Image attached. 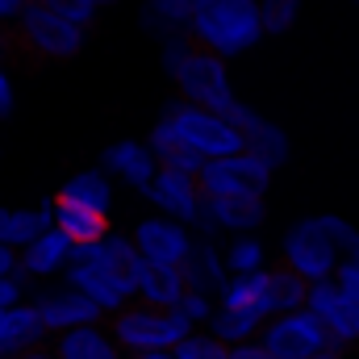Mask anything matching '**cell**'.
Returning <instances> with one entry per match:
<instances>
[{
  "label": "cell",
  "instance_id": "1",
  "mask_svg": "<svg viewBox=\"0 0 359 359\" xmlns=\"http://www.w3.org/2000/svg\"><path fill=\"white\" fill-rule=\"evenodd\" d=\"M347 259H359V226L339 213H309L280 234V264L305 284L334 280Z\"/></svg>",
  "mask_w": 359,
  "mask_h": 359
},
{
  "label": "cell",
  "instance_id": "2",
  "mask_svg": "<svg viewBox=\"0 0 359 359\" xmlns=\"http://www.w3.org/2000/svg\"><path fill=\"white\" fill-rule=\"evenodd\" d=\"M138 264H142V255H138L134 238L121 234V230H109L100 243L76 251V264H72V271L63 280L76 284L109 322L117 309H126L134 301V271H138Z\"/></svg>",
  "mask_w": 359,
  "mask_h": 359
},
{
  "label": "cell",
  "instance_id": "3",
  "mask_svg": "<svg viewBox=\"0 0 359 359\" xmlns=\"http://www.w3.org/2000/svg\"><path fill=\"white\" fill-rule=\"evenodd\" d=\"M188 38H192L201 50L222 55L226 63L251 55V50L268 38L259 0H205V4L196 8V17H192Z\"/></svg>",
  "mask_w": 359,
  "mask_h": 359
},
{
  "label": "cell",
  "instance_id": "4",
  "mask_svg": "<svg viewBox=\"0 0 359 359\" xmlns=\"http://www.w3.org/2000/svg\"><path fill=\"white\" fill-rule=\"evenodd\" d=\"M159 117L180 134V142H184L188 151H196L205 163H209V159H226V155L247 151V147H243V130L234 126L230 113L201 109V104H188V100L172 96V100L159 109Z\"/></svg>",
  "mask_w": 359,
  "mask_h": 359
},
{
  "label": "cell",
  "instance_id": "5",
  "mask_svg": "<svg viewBox=\"0 0 359 359\" xmlns=\"http://www.w3.org/2000/svg\"><path fill=\"white\" fill-rule=\"evenodd\" d=\"M109 330L117 334L126 355H147V351H176L180 343L192 334V326L180 318L176 309H159L147 301H130L109 318Z\"/></svg>",
  "mask_w": 359,
  "mask_h": 359
},
{
  "label": "cell",
  "instance_id": "6",
  "mask_svg": "<svg viewBox=\"0 0 359 359\" xmlns=\"http://www.w3.org/2000/svg\"><path fill=\"white\" fill-rule=\"evenodd\" d=\"M13 42H17L25 55H34V59L67 63V59H76V55L88 46V29L76 25V21H67V17H59L50 4L34 0V4L21 13V21L13 25Z\"/></svg>",
  "mask_w": 359,
  "mask_h": 359
},
{
  "label": "cell",
  "instance_id": "7",
  "mask_svg": "<svg viewBox=\"0 0 359 359\" xmlns=\"http://www.w3.org/2000/svg\"><path fill=\"white\" fill-rule=\"evenodd\" d=\"M172 88H176L180 100L201 104V109H217V113H234L238 109L230 63L222 55H213V50H201V46L184 59V67L172 76Z\"/></svg>",
  "mask_w": 359,
  "mask_h": 359
},
{
  "label": "cell",
  "instance_id": "8",
  "mask_svg": "<svg viewBox=\"0 0 359 359\" xmlns=\"http://www.w3.org/2000/svg\"><path fill=\"white\" fill-rule=\"evenodd\" d=\"M259 343L276 359H313L322 351H334L330 334H326V326L318 322L313 309H292V313L268 318L264 330H259Z\"/></svg>",
  "mask_w": 359,
  "mask_h": 359
},
{
  "label": "cell",
  "instance_id": "9",
  "mask_svg": "<svg viewBox=\"0 0 359 359\" xmlns=\"http://www.w3.org/2000/svg\"><path fill=\"white\" fill-rule=\"evenodd\" d=\"M276 168H268L259 155L238 151L226 159H209L201 172V188L205 196H268Z\"/></svg>",
  "mask_w": 359,
  "mask_h": 359
},
{
  "label": "cell",
  "instance_id": "10",
  "mask_svg": "<svg viewBox=\"0 0 359 359\" xmlns=\"http://www.w3.org/2000/svg\"><path fill=\"white\" fill-rule=\"evenodd\" d=\"M130 238H134V247H138L142 259H151V264H172V268H184L188 255H192L196 243H201V234H196L192 226H184L176 217H163V213L138 217L134 230H130Z\"/></svg>",
  "mask_w": 359,
  "mask_h": 359
},
{
  "label": "cell",
  "instance_id": "11",
  "mask_svg": "<svg viewBox=\"0 0 359 359\" xmlns=\"http://www.w3.org/2000/svg\"><path fill=\"white\" fill-rule=\"evenodd\" d=\"M305 309L318 313V322L326 326L334 351H351V347H359V301L339 284V280L309 284V301H305Z\"/></svg>",
  "mask_w": 359,
  "mask_h": 359
},
{
  "label": "cell",
  "instance_id": "12",
  "mask_svg": "<svg viewBox=\"0 0 359 359\" xmlns=\"http://www.w3.org/2000/svg\"><path fill=\"white\" fill-rule=\"evenodd\" d=\"M268 222V201L264 196H205V217H201V238H238V234H259Z\"/></svg>",
  "mask_w": 359,
  "mask_h": 359
},
{
  "label": "cell",
  "instance_id": "13",
  "mask_svg": "<svg viewBox=\"0 0 359 359\" xmlns=\"http://www.w3.org/2000/svg\"><path fill=\"white\" fill-rule=\"evenodd\" d=\"M147 205L151 213H163V217H176L184 226L201 230V217H205V188L196 176H184V172H172L163 168L155 184L147 188Z\"/></svg>",
  "mask_w": 359,
  "mask_h": 359
},
{
  "label": "cell",
  "instance_id": "14",
  "mask_svg": "<svg viewBox=\"0 0 359 359\" xmlns=\"http://www.w3.org/2000/svg\"><path fill=\"white\" fill-rule=\"evenodd\" d=\"M96 163L117 180L121 188H130V192H138V196H147V188H151L155 176L163 172V163H159V155L151 151L147 138H117V142H109V147L100 151Z\"/></svg>",
  "mask_w": 359,
  "mask_h": 359
},
{
  "label": "cell",
  "instance_id": "15",
  "mask_svg": "<svg viewBox=\"0 0 359 359\" xmlns=\"http://www.w3.org/2000/svg\"><path fill=\"white\" fill-rule=\"evenodd\" d=\"M34 305H38V313H42L50 339H55V334H67V330H80V326H92V322H104V313L92 305L76 284H67V280L42 284V288L34 292Z\"/></svg>",
  "mask_w": 359,
  "mask_h": 359
},
{
  "label": "cell",
  "instance_id": "16",
  "mask_svg": "<svg viewBox=\"0 0 359 359\" xmlns=\"http://www.w3.org/2000/svg\"><path fill=\"white\" fill-rule=\"evenodd\" d=\"M230 117H234V126L243 130V147H247L251 155H259L268 168L280 172V168L292 159V138H288V130H284L280 121L264 117V113L251 109L247 100H238V109H234Z\"/></svg>",
  "mask_w": 359,
  "mask_h": 359
},
{
  "label": "cell",
  "instance_id": "17",
  "mask_svg": "<svg viewBox=\"0 0 359 359\" xmlns=\"http://www.w3.org/2000/svg\"><path fill=\"white\" fill-rule=\"evenodd\" d=\"M76 264V243L63 230H46L21 251V276L29 284H59Z\"/></svg>",
  "mask_w": 359,
  "mask_h": 359
},
{
  "label": "cell",
  "instance_id": "18",
  "mask_svg": "<svg viewBox=\"0 0 359 359\" xmlns=\"http://www.w3.org/2000/svg\"><path fill=\"white\" fill-rule=\"evenodd\" d=\"M38 347H50V330H46L38 305L25 301V305H13V309H0V359L29 355Z\"/></svg>",
  "mask_w": 359,
  "mask_h": 359
},
{
  "label": "cell",
  "instance_id": "19",
  "mask_svg": "<svg viewBox=\"0 0 359 359\" xmlns=\"http://www.w3.org/2000/svg\"><path fill=\"white\" fill-rule=\"evenodd\" d=\"M55 230V196L38 205H0V243L13 251H25L34 238Z\"/></svg>",
  "mask_w": 359,
  "mask_h": 359
},
{
  "label": "cell",
  "instance_id": "20",
  "mask_svg": "<svg viewBox=\"0 0 359 359\" xmlns=\"http://www.w3.org/2000/svg\"><path fill=\"white\" fill-rule=\"evenodd\" d=\"M117 180L109 176L100 163H92V168H80V172H72V176L59 184V192H55V201H67V205H80V209H92V213H113V201H117Z\"/></svg>",
  "mask_w": 359,
  "mask_h": 359
},
{
  "label": "cell",
  "instance_id": "21",
  "mask_svg": "<svg viewBox=\"0 0 359 359\" xmlns=\"http://www.w3.org/2000/svg\"><path fill=\"white\" fill-rule=\"evenodd\" d=\"M230 280H234V276L226 268L222 243H217V238H201L196 251H192L188 264H184V284H188V292H201V297L222 301V292H226Z\"/></svg>",
  "mask_w": 359,
  "mask_h": 359
},
{
  "label": "cell",
  "instance_id": "22",
  "mask_svg": "<svg viewBox=\"0 0 359 359\" xmlns=\"http://www.w3.org/2000/svg\"><path fill=\"white\" fill-rule=\"evenodd\" d=\"M50 351L59 359H130L121 351L117 334L109 330V322H92V326H80V330L55 334Z\"/></svg>",
  "mask_w": 359,
  "mask_h": 359
},
{
  "label": "cell",
  "instance_id": "23",
  "mask_svg": "<svg viewBox=\"0 0 359 359\" xmlns=\"http://www.w3.org/2000/svg\"><path fill=\"white\" fill-rule=\"evenodd\" d=\"M205 0H142L138 4V25L142 34H151L155 42H168L192 29V17Z\"/></svg>",
  "mask_w": 359,
  "mask_h": 359
},
{
  "label": "cell",
  "instance_id": "24",
  "mask_svg": "<svg viewBox=\"0 0 359 359\" xmlns=\"http://www.w3.org/2000/svg\"><path fill=\"white\" fill-rule=\"evenodd\" d=\"M184 292H188L184 268L142 259L138 271H134V301H147V305H159V309H176Z\"/></svg>",
  "mask_w": 359,
  "mask_h": 359
},
{
  "label": "cell",
  "instance_id": "25",
  "mask_svg": "<svg viewBox=\"0 0 359 359\" xmlns=\"http://www.w3.org/2000/svg\"><path fill=\"white\" fill-rule=\"evenodd\" d=\"M147 142H151V151L159 155V163H163V168H172V172H184V176H196V180H201V172H205V159L180 142V134L168 126V121H163V117H155V126L147 130Z\"/></svg>",
  "mask_w": 359,
  "mask_h": 359
},
{
  "label": "cell",
  "instance_id": "26",
  "mask_svg": "<svg viewBox=\"0 0 359 359\" xmlns=\"http://www.w3.org/2000/svg\"><path fill=\"white\" fill-rule=\"evenodd\" d=\"M55 230H63V234L76 243V251H80V247L100 243L113 226H109V217H104V213H92V209H80V205L55 201Z\"/></svg>",
  "mask_w": 359,
  "mask_h": 359
},
{
  "label": "cell",
  "instance_id": "27",
  "mask_svg": "<svg viewBox=\"0 0 359 359\" xmlns=\"http://www.w3.org/2000/svg\"><path fill=\"white\" fill-rule=\"evenodd\" d=\"M213 330L226 347H243V343H259V330H264V318L251 313V309H234V305H217L213 322L205 326Z\"/></svg>",
  "mask_w": 359,
  "mask_h": 359
},
{
  "label": "cell",
  "instance_id": "28",
  "mask_svg": "<svg viewBox=\"0 0 359 359\" xmlns=\"http://www.w3.org/2000/svg\"><path fill=\"white\" fill-rule=\"evenodd\" d=\"M222 255H226V268L230 276H259L271 268V251L259 234H238V238H226L222 243Z\"/></svg>",
  "mask_w": 359,
  "mask_h": 359
},
{
  "label": "cell",
  "instance_id": "29",
  "mask_svg": "<svg viewBox=\"0 0 359 359\" xmlns=\"http://www.w3.org/2000/svg\"><path fill=\"white\" fill-rule=\"evenodd\" d=\"M259 13H264L268 38H280V34H292V29H297V21H301V0H259Z\"/></svg>",
  "mask_w": 359,
  "mask_h": 359
},
{
  "label": "cell",
  "instance_id": "30",
  "mask_svg": "<svg viewBox=\"0 0 359 359\" xmlns=\"http://www.w3.org/2000/svg\"><path fill=\"white\" fill-rule=\"evenodd\" d=\"M234 347H226L213 330H192L176 347V359H230Z\"/></svg>",
  "mask_w": 359,
  "mask_h": 359
},
{
  "label": "cell",
  "instance_id": "31",
  "mask_svg": "<svg viewBox=\"0 0 359 359\" xmlns=\"http://www.w3.org/2000/svg\"><path fill=\"white\" fill-rule=\"evenodd\" d=\"M176 313L192 326V330H205L209 322H213V313H217V301L213 297H201V292H184L176 305Z\"/></svg>",
  "mask_w": 359,
  "mask_h": 359
},
{
  "label": "cell",
  "instance_id": "32",
  "mask_svg": "<svg viewBox=\"0 0 359 359\" xmlns=\"http://www.w3.org/2000/svg\"><path fill=\"white\" fill-rule=\"evenodd\" d=\"M196 50V42L188 38V34H180V38H168V42H159V63H163V76L172 80L180 67H184V59Z\"/></svg>",
  "mask_w": 359,
  "mask_h": 359
},
{
  "label": "cell",
  "instance_id": "33",
  "mask_svg": "<svg viewBox=\"0 0 359 359\" xmlns=\"http://www.w3.org/2000/svg\"><path fill=\"white\" fill-rule=\"evenodd\" d=\"M42 4H50L59 17H67V21L84 25V29H92V25H96V17H100V8H92L88 0H42Z\"/></svg>",
  "mask_w": 359,
  "mask_h": 359
},
{
  "label": "cell",
  "instance_id": "34",
  "mask_svg": "<svg viewBox=\"0 0 359 359\" xmlns=\"http://www.w3.org/2000/svg\"><path fill=\"white\" fill-rule=\"evenodd\" d=\"M25 301H34V292H29V280L17 271V276H4L0 280V309H13V305H25Z\"/></svg>",
  "mask_w": 359,
  "mask_h": 359
},
{
  "label": "cell",
  "instance_id": "35",
  "mask_svg": "<svg viewBox=\"0 0 359 359\" xmlns=\"http://www.w3.org/2000/svg\"><path fill=\"white\" fill-rule=\"evenodd\" d=\"M29 4H34V0H0V29L13 34V25L21 21V13H25Z\"/></svg>",
  "mask_w": 359,
  "mask_h": 359
},
{
  "label": "cell",
  "instance_id": "36",
  "mask_svg": "<svg viewBox=\"0 0 359 359\" xmlns=\"http://www.w3.org/2000/svg\"><path fill=\"white\" fill-rule=\"evenodd\" d=\"M13 109H17V88H13L8 67H0V121H4V117H13Z\"/></svg>",
  "mask_w": 359,
  "mask_h": 359
},
{
  "label": "cell",
  "instance_id": "37",
  "mask_svg": "<svg viewBox=\"0 0 359 359\" xmlns=\"http://www.w3.org/2000/svg\"><path fill=\"white\" fill-rule=\"evenodd\" d=\"M334 280H339V284H343V288H347V292L359 301V259H347V264L339 268V276H334Z\"/></svg>",
  "mask_w": 359,
  "mask_h": 359
},
{
  "label": "cell",
  "instance_id": "38",
  "mask_svg": "<svg viewBox=\"0 0 359 359\" xmlns=\"http://www.w3.org/2000/svg\"><path fill=\"white\" fill-rule=\"evenodd\" d=\"M17 271H21V251H13V247L0 243V280L4 276H17Z\"/></svg>",
  "mask_w": 359,
  "mask_h": 359
},
{
  "label": "cell",
  "instance_id": "39",
  "mask_svg": "<svg viewBox=\"0 0 359 359\" xmlns=\"http://www.w3.org/2000/svg\"><path fill=\"white\" fill-rule=\"evenodd\" d=\"M230 359H276V355H271L264 343H243V347L230 351Z\"/></svg>",
  "mask_w": 359,
  "mask_h": 359
},
{
  "label": "cell",
  "instance_id": "40",
  "mask_svg": "<svg viewBox=\"0 0 359 359\" xmlns=\"http://www.w3.org/2000/svg\"><path fill=\"white\" fill-rule=\"evenodd\" d=\"M17 359H59L50 347H38V351H29V355H17Z\"/></svg>",
  "mask_w": 359,
  "mask_h": 359
},
{
  "label": "cell",
  "instance_id": "41",
  "mask_svg": "<svg viewBox=\"0 0 359 359\" xmlns=\"http://www.w3.org/2000/svg\"><path fill=\"white\" fill-rule=\"evenodd\" d=\"M130 359H176V351H147V355H130Z\"/></svg>",
  "mask_w": 359,
  "mask_h": 359
},
{
  "label": "cell",
  "instance_id": "42",
  "mask_svg": "<svg viewBox=\"0 0 359 359\" xmlns=\"http://www.w3.org/2000/svg\"><path fill=\"white\" fill-rule=\"evenodd\" d=\"M313 359H347V351H322V355H313Z\"/></svg>",
  "mask_w": 359,
  "mask_h": 359
},
{
  "label": "cell",
  "instance_id": "43",
  "mask_svg": "<svg viewBox=\"0 0 359 359\" xmlns=\"http://www.w3.org/2000/svg\"><path fill=\"white\" fill-rule=\"evenodd\" d=\"M4 55H8V38H0V67H4Z\"/></svg>",
  "mask_w": 359,
  "mask_h": 359
},
{
  "label": "cell",
  "instance_id": "44",
  "mask_svg": "<svg viewBox=\"0 0 359 359\" xmlns=\"http://www.w3.org/2000/svg\"><path fill=\"white\" fill-rule=\"evenodd\" d=\"M92 8H109V4H117V0H88Z\"/></svg>",
  "mask_w": 359,
  "mask_h": 359
},
{
  "label": "cell",
  "instance_id": "45",
  "mask_svg": "<svg viewBox=\"0 0 359 359\" xmlns=\"http://www.w3.org/2000/svg\"><path fill=\"white\" fill-rule=\"evenodd\" d=\"M355 4H359V0H355Z\"/></svg>",
  "mask_w": 359,
  "mask_h": 359
}]
</instances>
